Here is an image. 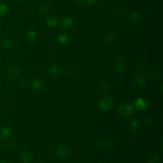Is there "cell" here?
Masks as SVG:
<instances>
[{
  "instance_id": "603a6c76",
  "label": "cell",
  "mask_w": 163,
  "mask_h": 163,
  "mask_svg": "<svg viewBox=\"0 0 163 163\" xmlns=\"http://www.w3.org/2000/svg\"><path fill=\"white\" fill-rule=\"evenodd\" d=\"M13 44V42L12 40H6L4 43V46L5 48H10L12 47Z\"/></svg>"
},
{
  "instance_id": "2e32d148",
  "label": "cell",
  "mask_w": 163,
  "mask_h": 163,
  "mask_svg": "<svg viewBox=\"0 0 163 163\" xmlns=\"http://www.w3.org/2000/svg\"><path fill=\"white\" fill-rule=\"evenodd\" d=\"M47 25L50 27H55L57 24V19L54 15H50L47 19Z\"/></svg>"
},
{
  "instance_id": "3957f363",
  "label": "cell",
  "mask_w": 163,
  "mask_h": 163,
  "mask_svg": "<svg viewBox=\"0 0 163 163\" xmlns=\"http://www.w3.org/2000/svg\"><path fill=\"white\" fill-rule=\"evenodd\" d=\"M134 107L140 111H145L147 110L148 107V101L144 98H138L134 101Z\"/></svg>"
},
{
  "instance_id": "52a82bcc",
  "label": "cell",
  "mask_w": 163,
  "mask_h": 163,
  "mask_svg": "<svg viewBox=\"0 0 163 163\" xmlns=\"http://www.w3.org/2000/svg\"><path fill=\"white\" fill-rule=\"evenodd\" d=\"M30 84L32 88H33V89L35 90H39L42 89V87H43L42 82L36 77L32 78V79H31Z\"/></svg>"
},
{
  "instance_id": "ba28073f",
  "label": "cell",
  "mask_w": 163,
  "mask_h": 163,
  "mask_svg": "<svg viewBox=\"0 0 163 163\" xmlns=\"http://www.w3.org/2000/svg\"><path fill=\"white\" fill-rule=\"evenodd\" d=\"M161 156L157 152H152L147 157V162L148 163H159L160 161Z\"/></svg>"
},
{
  "instance_id": "4fadbf2b",
  "label": "cell",
  "mask_w": 163,
  "mask_h": 163,
  "mask_svg": "<svg viewBox=\"0 0 163 163\" xmlns=\"http://www.w3.org/2000/svg\"><path fill=\"white\" fill-rule=\"evenodd\" d=\"M36 38V32L34 30L28 31L25 35V39L28 42H32Z\"/></svg>"
},
{
  "instance_id": "f546056e",
  "label": "cell",
  "mask_w": 163,
  "mask_h": 163,
  "mask_svg": "<svg viewBox=\"0 0 163 163\" xmlns=\"http://www.w3.org/2000/svg\"><path fill=\"white\" fill-rule=\"evenodd\" d=\"M0 163H6V162H3V161H1V162H0Z\"/></svg>"
},
{
  "instance_id": "d6986e66",
  "label": "cell",
  "mask_w": 163,
  "mask_h": 163,
  "mask_svg": "<svg viewBox=\"0 0 163 163\" xmlns=\"http://www.w3.org/2000/svg\"><path fill=\"white\" fill-rule=\"evenodd\" d=\"M20 70L17 68H13L10 72V76L12 78H17L20 75Z\"/></svg>"
},
{
  "instance_id": "484cf974",
  "label": "cell",
  "mask_w": 163,
  "mask_h": 163,
  "mask_svg": "<svg viewBox=\"0 0 163 163\" xmlns=\"http://www.w3.org/2000/svg\"><path fill=\"white\" fill-rule=\"evenodd\" d=\"M101 90L103 91H107L108 89V86L107 84H102L101 85Z\"/></svg>"
},
{
  "instance_id": "5b68a950",
  "label": "cell",
  "mask_w": 163,
  "mask_h": 163,
  "mask_svg": "<svg viewBox=\"0 0 163 163\" xmlns=\"http://www.w3.org/2000/svg\"><path fill=\"white\" fill-rule=\"evenodd\" d=\"M115 143L114 139L111 137H106L101 141V146L104 149H109L113 147Z\"/></svg>"
},
{
  "instance_id": "e0dca14e",
  "label": "cell",
  "mask_w": 163,
  "mask_h": 163,
  "mask_svg": "<svg viewBox=\"0 0 163 163\" xmlns=\"http://www.w3.org/2000/svg\"><path fill=\"white\" fill-rule=\"evenodd\" d=\"M125 69V64L122 61H118L115 65V70L117 73H122Z\"/></svg>"
},
{
  "instance_id": "5bb4252c",
  "label": "cell",
  "mask_w": 163,
  "mask_h": 163,
  "mask_svg": "<svg viewBox=\"0 0 163 163\" xmlns=\"http://www.w3.org/2000/svg\"><path fill=\"white\" fill-rule=\"evenodd\" d=\"M61 72V68L59 66L57 65H54L49 68L48 73L51 76H57Z\"/></svg>"
},
{
  "instance_id": "277c9868",
  "label": "cell",
  "mask_w": 163,
  "mask_h": 163,
  "mask_svg": "<svg viewBox=\"0 0 163 163\" xmlns=\"http://www.w3.org/2000/svg\"><path fill=\"white\" fill-rule=\"evenodd\" d=\"M57 155L61 159H65L68 157L70 151L66 146L64 145H59L56 148Z\"/></svg>"
},
{
  "instance_id": "7a4b0ae2",
  "label": "cell",
  "mask_w": 163,
  "mask_h": 163,
  "mask_svg": "<svg viewBox=\"0 0 163 163\" xmlns=\"http://www.w3.org/2000/svg\"><path fill=\"white\" fill-rule=\"evenodd\" d=\"M114 103V100L113 97L109 95L104 96L101 98L99 102V108L101 110L103 111H108L113 107Z\"/></svg>"
},
{
  "instance_id": "f1b7e54d",
  "label": "cell",
  "mask_w": 163,
  "mask_h": 163,
  "mask_svg": "<svg viewBox=\"0 0 163 163\" xmlns=\"http://www.w3.org/2000/svg\"><path fill=\"white\" fill-rule=\"evenodd\" d=\"M1 50L0 49V56H1Z\"/></svg>"
},
{
  "instance_id": "d4e9b609",
  "label": "cell",
  "mask_w": 163,
  "mask_h": 163,
  "mask_svg": "<svg viewBox=\"0 0 163 163\" xmlns=\"http://www.w3.org/2000/svg\"><path fill=\"white\" fill-rule=\"evenodd\" d=\"M47 10H48V9H47V6L42 5V6H40V12L41 13H42V14H44V13H45L47 12Z\"/></svg>"
},
{
  "instance_id": "ffe728a7",
  "label": "cell",
  "mask_w": 163,
  "mask_h": 163,
  "mask_svg": "<svg viewBox=\"0 0 163 163\" xmlns=\"http://www.w3.org/2000/svg\"><path fill=\"white\" fill-rule=\"evenodd\" d=\"M8 11V7L5 3H0V15H5Z\"/></svg>"
},
{
  "instance_id": "cb8c5ba5",
  "label": "cell",
  "mask_w": 163,
  "mask_h": 163,
  "mask_svg": "<svg viewBox=\"0 0 163 163\" xmlns=\"http://www.w3.org/2000/svg\"><path fill=\"white\" fill-rule=\"evenodd\" d=\"M148 75H149V77H150V78H152V79H154V78H155L157 76V71H155L154 70H152L150 71Z\"/></svg>"
},
{
  "instance_id": "9c48e42d",
  "label": "cell",
  "mask_w": 163,
  "mask_h": 163,
  "mask_svg": "<svg viewBox=\"0 0 163 163\" xmlns=\"http://www.w3.org/2000/svg\"><path fill=\"white\" fill-rule=\"evenodd\" d=\"M132 84L137 86H143L146 83V79L144 77L141 75H137L132 79Z\"/></svg>"
},
{
  "instance_id": "7402d4cb",
  "label": "cell",
  "mask_w": 163,
  "mask_h": 163,
  "mask_svg": "<svg viewBox=\"0 0 163 163\" xmlns=\"http://www.w3.org/2000/svg\"><path fill=\"white\" fill-rule=\"evenodd\" d=\"M144 122L146 125H150L153 122V118L148 115L144 118Z\"/></svg>"
},
{
  "instance_id": "6da1fadb",
  "label": "cell",
  "mask_w": 163,
  "mask_h": 163,
  "mask_svg": "<svg viewBox=\"0 0 163 163\" xmlns=\"http://www.w3.org/2000/svg\"><path fill=\"white\" fill-rule=\"evenodd\" d=\"M117 112L121 116L124 117H131L135 113L134 107L130 103L122 104L118 107Z\"/></svg>"
},
{
  "instance_id": "4316f807",
  "label": "cell",
  "mask_w": 163,
  "mask_h": 163,
  "mask_svg": "<svg viewBox=\"0 0 163 163\" xmlns=\"http://www.w3.org/2000/svg\"><path fill=\"white\" fill-rule=\"evenodd\" d=\"M86 2L89 5H93L97 2V0H86Z\"/></svg>"
},
{
  "instance_id": "4dcf8cb0",
  "label": "cell",
  "mask_w": 163,
  "mask_h": 163,
  "mask_svg": "<svg viewBox=\"0 0 163 163\" xmlns=\"http://www.w3.org/2000/svg\"><path fill=\"white\" fill-rule=\"evenodd\" d=\"M1 34H0V38H1Z\"/></svg>"
},
{
  "instance_id": "8992f818",
  "label": "cell",
  "mask_w": 163,
  "mask_h": 163,
  "mask_svg": "<svg viewBox=\"0 0 163 163\" xmlns=\"http://www.w3.org/2000/svg\"><path fill=\"white\" fill-rule=\"evenodd\" d=\"M12 134V130L9 127H5L0 130V138L6 140L8 139Z\"/></svg>"
},
{
  "instance_id": "30bf717a",
  "label": "cell",
  "mask_w": 163,
  "mask_h": 163,
  "mask_svg": "<svg viewBox=\"0 0 163 163\" xmlns=\"http://www.w3.org/2000/svg\"><path fill=\"white\" fill-rule=\"evenodd\" d=\"M141 127V123L140 122L134 119L130 122V123L129 124V130L131 132H137L138 131Z\"/></svg>"
},
{
  "instance_id": "8fae6325",
  "label": "cell",
  "mask_w": 163,
  "mask_h": 163,
  "mask_svg": "<svg viewBox=\"0 0 163 163\" xmlns=\"http://www.w3.org/2000/svg\"><path fill=\"white\" fill-rule=\"evenodd\" d=\"M73 24V20L71 17H66L62 20L61 22V27L64 29L70 28Z\"/></svg>"
},
{
  "instance_id": "44dd1931",
  "label": "cell",
  "mask_w": 163,
  "mask_h": 163,
  "mask_svg": "<svg viewBox=\"0 0 163 163\" xmlns=\"http://www.w3.org/2000/svg\"><path fill=\"white\" fill-rule=\"evenodd\" d=\"M115 40V36L112 33H109L106 36V38H105V41L107 43H111L113 42Z\"/></svg>"
},
{
  "instance_id": "ac0fdd59",
  "label": "cell",
  "mask_w": 163,
  "mask_h": 163,
  "mask_svg": "<svg viewBox=\"0 0 163 163\" xmlns=\"http://www.w3.org/2000/svg\"><path fill=\"white\" fill-rule=\"evenodd\" d=\"M128 18L132 22H137L139 20V15L137 12H131L128 14Z\"/></svg>"
},
{
  "instance_id": "9a60e30c",
  "label": "cell",
  "mask_w": 163,
  "mask_h": 163,
  "mask_svg": "<svg viewBox=\"0 0 163 163\" xmlns=\"http://www.w3.org/2000/svg\"><path fill=\"white\" fill-rule=\"evenodd\" d=\"M57 40H58V42H59V43L65 44L68 42L69 36L68 35V34L62 33H60L58 35V36H57Z\"/></svg>"
},
{
  "instance_id": "7c38bea8",
  "label": "cell",
  "mask_w": 163,
  "mask_h": 163,
  "mask_svg": "<svg viewBox=\"0 0 163 163\" xmlns=\"http://www.w3.org/2000/svg\"><path fill=\"white\" fill-rule=\"evenodd\" d=\"M20 160L24 163H30L32 161V156L30 153L24 151L20 153Z\"/></svg>"
},
{
  "instance_id": "83f0119b",
  "label": "cell",
  "mask_w": 163,
  "mask_h": 163,
  "mask_svg": "<svg viewBox=\"0 0 163 163\" xmlns=\"http://www.w3.org/2000/svg\"><path fill=\"white\" fill-rule=\"evenodd\" d=\"M29 0H19V1L20 2H26V1H28Z\"/></svg>"
}]
</instances>
